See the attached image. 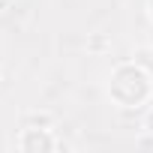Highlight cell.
I'll return each mask as SVG.
<instances>
[{"label":"cell","mask_w":153,"mask_h":153,"mask_svg":"<svg viewBox=\"0 0 153 153\" xmlns=\"http://www.w3.org/2000/svg\"><path fill=\"white\" fill-rule=\"evenodd\" d=\"M24 126H42V129H51L54 126V114L51 111H33L24 117Z\"/></svg>","instance_id":"2"},{"label":"cell","mask_w":153,"mask_h":153,"mask_svg":"<svg viewBox=\"0 0 153 153\" xmlns=\"http://www.w3.org/2000/svg\"><path fill=\"white\" fill-rule=\"evenodd\" d=\"M144 132H150L153 135V108L147 111V117H144Z\"/></svg>","instance_id":"4"},{"label":"cell","mask_w":153,"mask_h":153,"mask_svg":"<svg viewBox=\"0 0 153 153\" xmlns=\"http://www.w3.org/2000/svg\"><path fill=\"white\" fill-rule=\"evenodd\" d=\"M87 48H90V51H105V48H108V42H105L102 36H93V39L87 42Z\"/></svg>","instance_id":"3"},{"label":"cell","mask_w":153,"mask_h":153,"mask_svg":"<svg viewBox=\"0 0 153 153\" xmlns=\"http://www.w3.org/2000/svg\"><path fill=\"white\" fill-rule=\"evenodd\" d=\"M138 144H141V147H153V138H141Z\"/></svg>","instance_id":"5"},{"label":"cell","mask_w":153,"mask_h":153,"mask_svg":"<svg viewBox=\"0 0 153 153\" xmlns=\"http://www.w3.org/2000/svg\"><path fill=\"white\" fill-rule=\"evenodd\" d=\"M15 144L24 153H33V150H57L60 147V141H54L51 129H42V126H24Z\"/></svg>","instance_id":"1"},{"label":"cell","mask_w":153,"mask_h":153,"mask_svg":"<svg viewBox=\"0 0 153 153\" xmlns=\"http://www.w3.org/2000/svg\"><path fill=\"white\" fill-rule=\"evenodd\" d=\"M150 39H153V36H150Z\"/></svg>","instance_id":"6"}]
</instances>
